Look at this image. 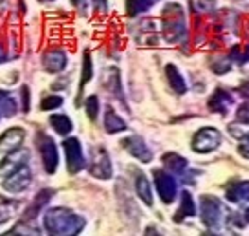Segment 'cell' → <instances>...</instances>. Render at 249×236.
<instances>
[{
    "label": "cell",
    "instance_id": "1",
    "mask_svg": "<svg viewBox=\"0 0 249 236\" xmlns=\"http://www.w3.org/2000/svg\"><path fill=\"white\" fill-rule=\"evenodd\" d=\"M83 225L85 221L64 207L50 209L44 214V227L52 235H77Z\"/></svg>",
    "mask_w": 249,
    "mask_h": 236
},
{
    "label": "cell",
    "instance_id": "2",
    "mask_svg": "<svg viewBox=\"0 0 249 236\" xmlns=\"http://www.w3.org/2000/svg\"><path fill=\"white\" fill-rule=\"evenodd\" d=\"M183 13H181V8L176 6V4H169L165 8V15H163V30H165V37L167 40H178L179 35L183 33Z\"/></svg>",
    "mask_w": 249,
    "mask_h": 236
},
{
    "label": "cell",
    "instance_id": "3",
    "mask_svg": "<svg viewBox=\"0 0 249 236\" xmlns=\"http://www.w3.org/2000/svg\"><path fill=\"white\" fill-rule=\"evenodd\" d=\"M31 180H33L31 169L28 167V163H24L8 174V178L2 181V187L8 192H24L31 185Z\"/></svg>",
    "mask_w": 249,
    "mask_h": 236
},
{
    "label": "cell",
    "instance_id": "4",
    "mask_svg": "<svg viewBox=\"0 0 249 236\" xmlns=\"http://www.w3.org/2000/svg\"><path fill=\"white\" fill-rule=\"evenodd\" d=\"M64 152H66V159H68V170L70 174L79 172L83 167H85V159H83V150H81V145L75 137L71 139H66L64 141Z\"/></svg>",
    "mask_w": 249,
    "mask_h": 236
},
{
    "label": "cell",
    "instance_id": "5",
    "mask_svg": "<svg viewBox=\"0 0 249 236\" xmlns=\"http://www.w3.org/2000/svg\"><path fill=\"white\" fill-rule=\"evenodd\" d=\"M220 143V134L214 128H203L193 139V149L196 152H209V150L216 149V145Z\"/></svg>",
    "mask_w": 249,
    "mask_h": 236
},
{
    "label": "cell",
    "instance_id": "6",
    "mask_svg": "<svg viewBox=\"0 0 249 236\" xmlns=\"http://www.w3.org/2000/svg\"><path fill=\"white\" fill-rule=\"evenodd\" d=\"M90 172L95 178H101V180H108L112 176V165H110L108 154L103 149H97L93 152L92 163H90Z\"/></svg>",
    "mask_w": 249,
    "mask_h": 236
},
{
    "label": "cell",
    "instance_id": "7",
    "mask_svg": "<svg viewBox=\"0 0 249 236\" xmlns=\"http://www.w3.org/2000/svg\"><path fill=\"white\" fill-rule=\"evenodd\" d=\"M40 154H42V163H44V169H46L48 174H53L55 169H57V163H59V156H57V147L55 143L46 137V135H40Z\"/></svg>",
    "mask_w": 249,
    "mask_h": 236
},
{
    "label": "cell",
    "instance_id": "8",
    "mask_svg": "<svg viewBox=\"0 0 249 236\" xmlns=\"http://www.w3.org/2000/svg\"><path fill=\"white\" fill-rule=\"evenodd\" d=\"M156 176V187H158V192H160V196L163 200L165 203H171L174 196H176V183L172 180L169 174L165 172H160V170H156L154 172Z\"/></svg>",
    "mask_w": 249,
    "mask_h": 236
},
{
    "label": "cell",
    "instance_id": "9",
    "mask_svg": "<svg viewBox=\"0 0 249 236\" xmlns=\"http://www.w3.org/2000/svg\"><path fill=\"white\" fill-rule=\"evenodd\" d=\"M24 141V130L22 128H9L0 135V152H15L20 149Z\"/></svg>",
    "mask_w": 249,
    "mask_h": 236
},
{
    "label": "cell",
    "instance_id": "10",
    "mask_svg": "<svg viewBox=\"0 0 249 236\" xmlns=\"http://www.w3.org/2000/svg\"><path fill=\"white\" fill-rule=\"evenodd\" d=\"M123 145L126 147V150H128L134 157H138V159L143 161V163H148V161L152 159V152L148 150V147L145 145V141H143L141 137H138V135L124 139Z\"/></svg>",
    "mask_w": 249,
    "mask_h": 236
},
{
    "label": "cell",
    "instance_id": "11",
    "mask_svg": "<svg viewBox=\"0 0 249 236\" xmlns=\"http://www.w3.org/2000/svg\"><path fill=\"white\" fill-rule=\"evenodd\" d=\"M42 64L50 73H59L61 70H64L66 66V55L59 51V50H52V51H46L44 57H42Z\"/></svg>",
    "mask_w": 249,
    "mask_h": 236
},
{
    "label": "cell",
    "instance_id": "12",
    "mask_svg": "<svg viewBox=\"0 0 249 236\" xmlns=\"http://www.w3.org/2000/svg\"><path fill=\"white\" fill-rule=\"evenodd\" d=\"M50 198H52V192H50V190H42V192H39V194H37V198H35V202H33V205H31L30 209L24 213V216H22L24 223L33 220V218L39 214L40 209L48 203V200H50Z\"/></svg>",
    "mask_w": 249,
    "mask_h": 236
},
{
    "label": "cell",
    "instance_id": "13",
    "mask_svg": "<svg viewBox=\"0 0 249 236\" xmlns=\"http://www.w3.org/2000/svg\"><path fill=\"white\" fill-rule=\"evenodd\" d=\"M24 156H28V152H17L15 150V154H11V156L6 157V161H2V165H0V174H9V172H13L15 169H18L20 165H24L26 163V159H22L20 161V157Z\"/></svg>",
    "mask_w": 249,
    "mask_h": 236
},
{
    "label": "cell",
    "instance_id": "14",
    "mask_svg": "<svg viewBox=\"0 0 249 236\" xmlns=\"http://www.w3.org/2000/svg\"><path fill=\"white\" fill-rule=\"evenodd\" d=\"M124 121L121 118H117L114 112L107 110V118H105V128H107V132L108 134H116V132H119V130H124Z\"/></svg>",
    "mask_w": 249,
    "mask_h": 236
},
{
    "label": "cell",
    "instance_id": "15",
    "mask_svg": "<svg viewBox=\"0 0 249 236\" xmlns=\"http://www.w3.org/2000/svg\"><path fill=\"white\" fill-rule=\"evenodd\" d=\"M136 189H138V194L140 198L145 202L147 205H152V192H150V185H148V180L140 174L138 176V180H136Z\"/></svg>",
    "mask_w": 249,
    "mask_h": 236
},
{
    "label": "cell",
    "instance_id": "16",
    "mask_svg": "<svg viewBox=\"0 0 249 236\" xmlns=\"http://www.w3.org/2000/svg\"><path fill=\"white\" fill-rule=\"evenodd\" d=\"M167 77L171 81V86L174 88L178 94H183V92H185V83H183V79L179 75V71L176 70V66H172V64L167 66Z\"/></svg>",
    "mask_w": 249,
    "mask_h": 236
},
{
    "label": "cell",
    "instance_id": "17",
    "mask_svg": "<svg viewBox=\"0 0 249 236\" xmlns=\"http://www.w3.org/2000/svg\"><path fill=\"white\" fill-rule=\"evenodd\" d=\"M50 123H52V126L55 128V132H59V134H62V135L68 134L71 130V123L66 116H52Z\"/></svg>",
    "mask_w": 249,
    "mask_h": 236
},
{
    "label": "cell",
    "instance_id": "18",
    "mask_svg": "<svg viewBox=\"0 0 249 236\" xmlns=\"http://www.w3.org/2000/svg\"><path fill=\"white\" fill-rule=\"evenodd\" d=\"M163 161H165V165L171 169L172 172H181L183 169H185V159L183 157H179L176 156V154H167V156L163 157Z\"/></svg>",
    "mask_w": 249,
    "mask_h": 236
},
{
    "label": "cell",
    "instance_id": "19",
    "mask_svg": "<svg viewBox=\"0 0 249 236\" xmlns=\"http://www.w3.org/2000/svg\"><path fill=\"white\" fill-rule=\"evenodd\" d=\"M90 79H92V59H90V53L86 51L85 61H83V77H81V84H79V95H81L83 88Z\"/></svg>",
    "mask_w": 249,
    "mask_h": 236
},
{
    "label": "cell",
    "instance_id": "20",
    "mask_svg": "<svg viewBox=\"0 0 249 236\" xmlns=\"http://www.w3.org/2000/svg\"><path fill=\"white\" fill-rule=\"evenodd\" d=\"M187 214V216H191V214H195V205H193V198L189 192H183V203H181V211L179 214H176V221H179V218Z\"/></svg>",
    "mask_w": 249,
    "mask_h": 236
},
{
    "label": "cell",
    "instance_id": "21",
    "mask_svg": "<svg viewBox=\"0 0 249 236\" xmlns=\"http://www.w3.org/2000/svg\"><path fill=\"white\" fill-rule=\"evenodd\" d=\"M97 112H99V102H97V97L92 95L86 101V114H88V118L92 119V121H95L97 119Z\"/></svg>",
    "mask_w": 249,
    "mask_h": 236
},
{
    "label": "cell",
    "instance_id": "22",
    "mask_svg": "<svg viewBox=\"0 0 249 236\" xmlns=\"http://www.w3.org/2000/svg\"><path fill=\"white\" fill-rule=\"evenodd\" d=\"M62 104V99L61 97H57V95H52V97H46L42 104H40V108L42 110H53V108H59Z\"/></svg>",
    "mask_w": 249,
    "mask_h": 236
},
{
    "label": "cell",
    "instance_id": "23",
    "mask_svg": "<svg viewBox=\"0 0 249 236\" xmlns=\"http://www.w3.org/2000/svg\"><path fill=\"white\" fill-rule=\"evenodd\" d=\"M0 108H2V114H4V116H11V114L17 110V102L13 101V99H6V101L2 102V99H0Z\"/></svg>",
    "mask_w": 249,
    "mask_h": 236
},
{
    "label": "cell",
    "instance_id": "24",
    "mask_svg": "<svg viewBox=\"0 0 249 236\" xmlns=\"http://www.w3.org/2000/svg\"><path fill=\"white\" fill-rule=\"evenodd\" d=\"M22 110L28 112L30 110V90H28V86H22Z\"/></svg>",
    "mask_w": 249,
    "mask_h": 236
},
{
    "label": "cell",
    "instance_id": "25",
    "mask_svg": "<svg viewBox=\"0 0 249 236\" xmlns=\"http://www.w3.org/2000/svg\"><path fill=\"white\" fill-rule=\"evenodd\" d=\"M93 6L97 11H107V0H93Z\"/></svg>",
    "mask_w": 249,
    "mask_h": 236
},
{
    "label": "cell",
    "instance_id": "26",
    "mask_svg": "<svg viewBox=\"0 0 249 236\" xmlns=\"http://www.w3.org/2000/svg\"><path fill=\"white\" fill-rule=\"evenodd\" d=\"M6 97V92H0V99H4Z\"/></svg>",
    "mask_w": 249,
    "mask_h": 236
},
{
    "label": "cell",
    "instance_id": "27",
    "mask_svg": "<svg viewBox=\"0 0 249 236\" xmlns=\"http://www.w3.org/2000/svg\"><path fill=\"white\" fill-rule=\"evenodd\" d=\"M71 2H73V4H75V6H77L79 2H81V0H71Z\"/></svg>",
    "mask_w": 249,
    "mask_h": 236
}]
</instances>
